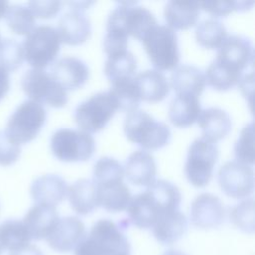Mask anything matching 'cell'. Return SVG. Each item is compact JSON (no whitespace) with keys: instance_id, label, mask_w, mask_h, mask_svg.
Masks as SVG:
<instances>
[{"instance_id":"cell-1","label":"cell","mask_w":255,"mask_h":255,"mask_svg":"<svg viewBox=\"0 0 255 255\" xmlns=\"http://www.w3.org/2000/svg\"><path fill=\"white\" fill-rule=\"evenodd\" d=\"M123 230L110 219L98 220L76 246L75 255H130V243Z\"/></svg>"},{"instance_id":"cell-2","label":"cell","mask_w":255,"mask_h":255,"mask_svg":"<svg viewBox=\"0 0 255 255\" xmlns=\"http://www.w3.org/2000/svg\"><path fill=\"white\" fill-rule=\"evenodd\" d=\"M126 136L143 148L156 149L170 139L169 127L141 109L129 111L124 121Z\"/></svg>"},{"instance_id":"cell-3","label":"cell","mask_w":255,"mask_h":255,"mask_svg":"<svg viewBox=\"0 0 255 255\" xmlns=\"http://www.w3.org/2000/svg\"><path fill=\"white\" fill-rule=\"evenodd\" d=\"M156 25L154 15L136 1L118 2L107 19V31L122 32L140 41Z\"/></svg>"},{"instance_id":"cell-4","label":"cell","mask_w":255,"mask_h":255,"mask_svg":"<svg viewBox=\"0 0 255 255\" xmlns=\"http://www.w3.org/2000/svg\"><path fill=\"white\" fill-rule=\"evenodd\" d=\"M144 49L157 70L174 69L179 61L177 34L167 25L154 26L142 39Z\"/></svg>"},{"instance_id":"cell-5","label":"cell","mask_w":255,"mask_h":255,"mask_svg":"<svg viewBox=\"0 0 255 255\" xmlns=\"http://www.w3.org/2000/svg\"><path fill=\"white\" fill-rule=\"evenodd\" d=\"M61 45L56 28L41 25L34 28L22 44L24 59L34 69H44L54 62Z\"/></svg>"},{"instance_id":"cell-6","label":"cell","mask_w":255,"mask_h":255,"mask_svg":"<svg viewBox=\"0 0 255 255\" xmlns=\"http://www.w3.org/2000/svg\"><path fill=\"white\" fill-rule=\"evenodd\" d=\"M117 110L119 106L111 92L101 91L81 102L75 109L74 117L79 127L90 133L102 129Z\"/></svg>"},{"instance_id":"cell-7","label":"cell","mask_w":255,"mask_h":255,"mask_svg":"<svg viewBox=\"0 0 255 255\" xmlns=\"http://www.w3.org/2000/svg\"><path fill=\"white\" fill-rule=\"evenodd\" d=\"M46 117V110L41 104L26 100L17 107L8 119L5 131L19 144L29 142L41 130Z\"/></svg>"},{"instance_id":"cell-8","label":"cell","mask_w":255,"mask_h":255,"mask_svg":"<svg viewBox=\"0 0 255 255\" xmlns=\"http://www.w3.org/2000/svg\"><path fill=\"white\" fill-rule=\"evenodd\" d=\"M94 137L84 130L69 128L57 129L51 136L53 154L63 161H84L95 151Z\"/></svg>"},{"instance_id":"cell-9","label":"cell","mask_w":255,"mask_h":255,"mask_svg":"<svg viewBox=\"0 0 255 255\" xmlns=\"http://www.w3.org/2000/svg\"><path fill=\"white\" fill-rule=\"evenodd\" d=\"M21 86L34 102L52 107H63L68 101L67 90L44 69H30L22 76Z\"/></svg>"},{"instance_id":"cell-10","label":"cell","mask_w":255,"mask_h":255,"mask_svg":"<svg viewBox=\"0 0 255 255\" xmlns=\"http://www.w3.org/2000/svg\"><path fill=\"white\" fill-rule=\"evenodd\" d=\"M217 157L218 148L214 142L203 137L195 138L188 147L184 164L188 180L195 186L206 185L211 178Z\"/></svg>"},{"instance_id":"cell-11","label":"cell","mask_w":255,"mask_h":255,"mask_svg":"<svg viewBox=\"0 0 255 255\" xmlns=\"http://www.w3.org/2000/svg\"><path fill=\"white\" fill-rule=\"evenodd\" d=\"M217 181L228 196L243 198L253 191L254 172L248 164L238 160H228L219 167Z\"/></svg>"},{"instance_id":"cell-12","label":"cell","mask_w":255,"mask_h":255,"mask_svg":"<svg viewBox=\"0 0 255 255\" xmlns=\"http://www.w3.org/2000/svg\"><path fill=\"white\" fill-rule=\"evenodd\" d=\"M217 61L242 73L248 66H252L254 48L249 38L242 35H229L217 48Z\"/></svg>"},{"instance_id":"cell-13","label":"cell","mask_w":255,"mask_h":255,"mask_svg":"<svg viewBox=\"0 0 255 255\" xmlns=\"http://www.w3.org/2000/svg\"><path fill=\"white\" fill-rule=\"evenodd\" d=\"M225 218V207L220 198L209 192L194 197L190 205V220L196 227L209 229L218 227Z\"/></svg>"},{"instance_id":"cell-14","label":"cell","mask_w":255,"mask_h":255,"mask_svg":"<svg viewBox=\"0 0 255 255\" xmlns=\"http://www.w3.org/2000/svg\"><path fill=\"white\" fill-rule=\"evenodd\" d=\"M85 236L84 222L77 216H65L59 218L46 240L53 250L64 253L72 251Z\"/></svg>"},{"instance_id":"cell-15","label":"cell","mask_w":255,"mask_h":255,"mask_svg":"<svg viewBox=\"0 0 255 255\" xmlns=\"http://www.w3.org/2000/svg\"><path fill=\"white\" fill-rule=\"evenodd\" d=\"M166 211L171 210H166L148 189L131 196L127 207L128 221L138 228H151Z\"/></svg>"},{"instance_id":"cell-16","label":"cell","mask_w":255,"mask_h":255,"mask_svg":"<svg viewBox=\"0 0 255 255\" xmlns=\"http://www.w3.org/2000/svg\"><path fill=\"white\" fill-rule=\"evenodd\" d=\"M49 74L64 89H76L88 80L89 68L80 58L64 56L53 62Z\"/></svg>"},{"instance_id":"cell-17","label":"cell","mask_w":255,"mask_h":255,"mask_svg":"<svg viewBox=\"0 0 255 255\" xmlns=\"http://www.w3.org/2000/svg\"><path fill=\"white\" fill-rule=\"evenodd\" d=\"M57 31L61 41L69 45H78L89 38L91 22L83 11L70 9L58 20Z\"/></svg>"},{"instance_id":"cell-18","label":"cell","mask_w":255,"mask_h":255,"mask_svg":"<svg viewBox=\"0 0 255 255\" xmlns=\"http://www.w3.org/2000/svg\"><path fill=\"white\" fill-rule=\"evenodd\" d=\"M67 189V182L62 176L46 173L34 179L30 192L37 204L56 206L66 196Z\"/></svg>"},{"instance_id":"cell-19","label":"cell","mask_w":255,"mask_h":255,"mask_svg":"<svg viewBox=\"0 0 255 255\" xmlns=\"http://www.w3.org/2000/svg\"><path fill=\"white\" fill-rule=\"evenodd\" d=\"M127 178L136 185H148L155 180L156 163L154 157L143 149L131 152L125 160Z\"/></svg>"},{"instance_id":"cell-20","label":"cell","mask_w":255,"mask_h":255,"mask_svg":"<svg viewBox=\"0 0 255 255\" xmlns=\"http://www.w3.org/2000/svg\"><path fill=\"white\" fill-rule=\"evenodd\" d=\"M59 218L55 206L35 204L27 211L22 221L31 238L41 240L50 234Z\"/></svg>"},{"instance_id":"cell-21","label":"cell","mask_w":255,"mask_h":255,"mask_svg":"<svg viewBox=\"0 0 255 255\" xmlns=\"http://www.w3.org/2000/svg\"><path fill=\"white\" fill-rule=\"evenodd\" d=\"M197 123L201 128L202 137L215 142L224 137L231 129L230 116L217 107H209L200 111Z\"/></svg>"},{"instance_id":"cell-22","label":"cell","mask_w":255,"mask_h":255,"mask_svg":"<svg viewBox=\"0 0 255 255\" xmlns=\"http://www.w3.org/2000/svg\"><path fill=\"white\" fill-rule=\"evenodd\" d=\"M154 237L162 244H172L185 233L187 219L179 209L163 212L151 227Z\"/></svg>"},{"instance_id":"cell-23","label":"cell","mask_w":255,"mask_h":255,"mask_svg":"<svg viewBox=\"0 0 255 255\" xmlns=\"http://www.w3.org/2000/svg\"><path fill=\"white\" fill-rule=\"evenodd\" d=\"M134 82L140 100L148 102L161 101L169 92L166 77L157 69H146L134 76Z\"/></svg>"},{"instance_id":"cell-24","label":"cell","mask_w":255,"mask_h":255,"mask_svg":"<svg viewBox=\"0 0 255 255\" xmlns=\"http://www.w3.org/2000/svg\"><path fill=\"white\" fill-rule=\"evenodd\" d=\"M199 2L194 0H170L164 5V18L168 27L187 29L196 24L199 16Z\"/></svg>"},{"instance_id":"cell-25","label":"cell","mask_w":255,"mask_h":255,"mask_svg":"<svg viewBox=\"0 0 255 255\" xmlns=\"http://www.w3.org/2000/svg\"><path fill=\"white\" fill-rule=\"evenodd\" d=\"M201 111L197 96L188 93H176L168 106V118L176 127L193 124Z\"/></svg>"},{"instance_id":"cell-26","label":"cell","mask_w":255,"mask_h":255,"mask_svg":"<svg viewBox=\"0 0 255 255\" xmlns=\"http://www.w3.org/2000/svg\"><path fill=\"white\" fill-rule=\"evenodd\" d=\"M72 208L79 214L92 212L98 205V188L93 179L79 178L67 189Z\"/></svg>"},{"instance_id":"cell-27","label":"cell","mask_w":255,"mask_h":255,"mask_svg":"<svg viewBox=\"0 0 255 255\" xmlns=\"http://www.w3.org/2000/svg\"><path fill=\"white\" fill-rule=\"evenodd\" d=\"M205 84L204 73L194 65L176 66L170 75V85L176 93H188L199 97Z\"/></svg>"},{"instance_id":"cell-28","label":"cell","mask_w":255,"mask_h":255,"mask_svg":"<svg viewBox=\"0 0 255 255\" xmlns=\"http://www.w3.org/2000/svg\"><path fill=\"white\" fill-rule=\"evenodd\" d=\"M98 188V202L108 211L117 212L126 209L131 198L128 186L123 180L96 184Z\"/></svg>"},{"instance_id":"cell-29","label":"cell","mask_w":255,"mask_h":255,"mask_svg":"<svg viewBox=\"0 0 255 255\" xmlns=\"http://www.w3.org/2000/svg\"><path fill=\"white\" fill-rule=\"evenodd\" d=\"M135 70V57L128 49L108 55L104 66L105 75L110 82L118 79L133 77Z\"/></svg>"},{"instance_id":"cell-30","label":"cell","mask_w":255,"mask_h":255,"mask_svg":"<svg viewBox=\"0 0 255 255\" xmlns=\"http://www.w3.org/2000/svg\"><path fill=\"white\" fill-rule=\"evenodd\" d=\"M32 240L22 220L7 219L0 224V243L10 252L24 248Z\"/></svg>"},{"instance_id":"cell-31","label":"cell","mask_w":255,"mask_h":255,"mask_svg":"<svg viewBox=\"0 0 255 255\" xmlns=\"http://www.w3.org/2000/svg\"><path fill=\"white\" fill-rule=\"evenodd\" d=\"M134 76L111 82L109 91L116 99L119 109L121 110L129 112L136 109L139 105L140 97L134 82Z\"/></svg>"},{"instance_id":"cell-32","label":"cell","mask_w":255,"mask_h":255,"mask_svg":"<svg viewBox=\"0 0 255 255\" xmlns=\"http://www.w3.org/2000/svg\"><path fill=\"white\" fill-rule=\"evenodd\" d=\"M227 36L225 26L214 17L200 21L195 28V38L199 45L208 49H215L220 46Z\"/></svg>"},{"instance_id":"cell-33","label":"cell","mask_w":255,"mask_h":255,"mask_svg":"<svg viewBox=\"0 0 255 255\" xmlns=\"http://www.w3.org/2000/svg\"><path fill=\"white\" fill-rule=\"evenodd\" d=\"M204 75L208 85L217 90H227L238 84L243 74L213 59L207 66Z\"/></svg>"},{"instance_id":"cell-34","label":"cell","mask_w":255,"mask_h":255,"mask_svg":"<svg viewBox=\"0 0 255 255\" xmlns=\"http://www.w3.org/2000/svg\"><path fill=\"white\" fill-rule=\"evenodd\" d=\"M148 189L166 210H176L181 202V193L176 184L166 179H156L147 185Z\"/></svg>"},{"instance_id":"cell-35","label":"cell","mask_w":255,"mask_h":255,"mask_svg":"<svg viewBox=\"0 0 255 255\" xmlns=\"http://www.w3.org/2000/svg\"><path fill=\"white\" fill-rule=\"evenodd\" d=\"M5 20L8 27L18 35H28L35 27V16L25 5L9 6Z\"/></svg>"},{"instance_id":"cell-36","label":"cell","mask_w":255,"mask_h":255,"mask_svg":"<svg viewBox=\"0 0 255 255\" xmlns=\"http://www.w3.org/2000/svg\"><path fill=\"white\" fill-rule=\"evenodd\" d=\"M124 167L114 157L101 156L93 166V180L96 184L123 180Z\"/></svg>"},{"instance_id":"cell-37","label":"cell","mask_w":255,"mask_h":255,"mask_svg":"<svg viewBox=\"0 0 255 255\" xmlns=\"http://www.w3.org/2000/svg\"><path fill=\"white\" fill-rule=\"evenodd\" d=\"M24 53L22 44L16 39L5 38L0 43V67L6 71H15L22 66Z\"/></svg>"},{"instance_id":"cell-38","label":"cell","mask_w":255,"mask_h":255,"mask_svg":"<svg viewBox=\"0 0 255 255\" xmlns=\"http://www.w3.org/2000/svg\"><path fill=\"white\" fill-rule=\"evenodd\" d=\"M234 154L238 161L245 164L254 162V128L253 122L246 124L234 143Z\"/></svg>"},{"instance_id":"cell-39","label":"cell","mask_w":255,"mask_h":255,"mask_svg":"<svg viewBox=\"0 0 255 255\" xmlns=\"http://www.w3.org/2000/svg\"><path fill=\"white\" fill-rule=\"evenodd\" d=\"M230 220L238 228L246 232L254 231V199L249 197L241 200L230 209Z\"/></svg>"},{"instance_id":"cell-40","label":"cell","mask_w":255,"mask_h":255,"mask_svg":"<svg viewBox=\"0 0 255 255\" xmlns=\"http://www.w3.org/2000/svg\"><path fill=\"white\" fill-rule=\"evenodd\" d=\"M253 1H214L199 2V6L213 16H225L234 10H244L253 5Z\"/></svg>"},{"instance_id":"cell-41","label":"cell","mask_w":255,"mask_h":255,"mask_svg":"<svg viewBox=\"0 0 255 255\" xmlns=\"http://www.w3.org/2000/svg\"><path fill=\"white\" fill-rule=\"evenodd\" d=\"M21 153V144L14 141L5 130H0V165L13 164Z\"/></svg>"},{"instance_id":"cell-42","label":"cell","mask_w":255,"mask_h":255,"mask_svg":"<svg viewBox=\"0 0 255 255\" xmlns=\"http://www.w3.org/2000/svg\"><path fill=\"white\" fill-rule=\"evenodd\" d=\"M62 6V2L60 1H30L28 3V7L33 13L35 17L38 18H52L58 14Z\"/></svg>"},{"instance_id":"cell-43","label":"cell","mask_w":255,"mask_h":255,"mask_svg":"<svg viewBox=\"0 0 255 255\" xmlns=\"http://www.w3.org/2000/svg\"><path fill=\"white\" fill-rule=\"evenodd\" d=\"M128 36L127 34L122 32L107 31L103 40L104 51L110 55L123 50H127L128 42Z\"/></svg>"},{"instance_id":"cell-44","label":"cell","mask_w":255,"mask_h":255,"mask_svg":"<svg viewBox=\"0 0 255 255\" xmlns=\"http://www.w3.org/2000/svg\"><path fill=\"white\" fill-rule=\"evenodd\" d=\"M10 89L9 72L0 67V101L5 97Z\"/></svg>"},{"instance_id":"cell-45","label":"cell","mask_w":255,"mask_h":255,"mask_svg":"<svg viewBox=\"0 0 255 255\" xmlns=\"http://www.w3.org/2000/svg\"><path fill=\"white\" fill-rule=\"evenodd\" d=\"M9 255H44L40 248H38L36 245L29 244L28 246L21 248L16 251H11Z\"/></svg>"},{"instance_id":"cell-46","label":"cell","mask_w":255,"mask_h":255,"mask_svg":"<svg viewBox=\"0 0 255 255\" xmlns=\"http://www.w3.org/2000/svg\"><path fill=\"white\" fill-rule=\"evenodd\" d=\"M93 3H94L93 1H69V2H66V4H68L71 9H76V10H80V11L85 10Z\"/></svg>"},{"instance_id":"cell-47","label":"cell","mask_w":255,"mask_h":255,"mask_svg":"<svg viewBox=\"0 0 255 255\" xmlns=\"http://www.w3.org/2000/svg\"><path fill=\"white\" fill-rule=\"evenodd\" d=\"M9 7V3L4 0H0V19L6 14V11Z\"/></svg>"},{"instance_id":"cell-48","label":"cell","mask_w":255,"mask_h":255,"mask_svg":"<svg viewBox=\"0 0 255 255\" xmlns=\"http://www.w3.org/2000/svg\"><path fill=\"white\" fill-rule=\"evenodd\" d=\"M3 250H4V248H3V246H2L1 243H0V254L3 252Z\"/></svg>"},{"instance_id":"cell-49","label":"cell","mask_w":255,"mask_h":255,"mask_svg":"<svg viewBox=\"0 0 255 255\" xmlns=\"http://www.w3.org/2000/svg\"><path fill=\"white\" fill-rule=\"evenodd\" d=\"M0 43H1V36H0Z\"/></svg>"}]
</instances>
